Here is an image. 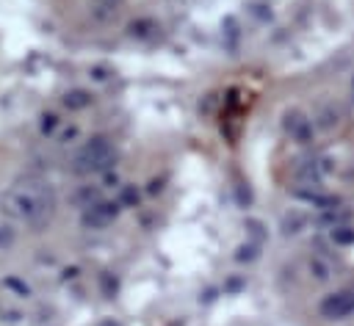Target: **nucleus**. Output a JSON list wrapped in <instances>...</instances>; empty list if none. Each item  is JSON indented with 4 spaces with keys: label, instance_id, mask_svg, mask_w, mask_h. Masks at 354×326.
<instances>
[{
    "label": "nucleus",
    "instance_id": "nucleus-18",
    "mask_svg": "<svg viewBox=\"0 0 354 326\" xmlns=\"http://www.w3.org/2000/svg\"><path fill=\"white\" fill-rule=\"evenodd\" d=\"M351 99H354V75H351Z\"/></svg>",
    "mask_w": 354,
    "mask_h": 326
},
{
    "label": "nucleus",
    "instance_id": "nucleus-1",
    "mask_svg": "<svg viewBox=\"0 0 354 326\" xmlns=\"http://www.w3.org/2000/svg\"><path fill=\"white\" fill-rule=\"evenodd\" d=\"M3 210L17 221L39 227V224L50 221V215L55 210V193L44 180L25 177L3 193Z\"/></svg>",
    "mask_w": 354,
    "mask_h": 326
},
{
    "label": "nucleus",
    "instance_id": "nucleus-10",
    "mask_svg": "<svg viewBox=\"0 0 354 326\" xmlns=\"http://www.w3.org/2000/svg\"><path fill=\"white\" fill-rule=\"evenodd\" d=\"M332 240H335V243H340V246H348V243H354V227H351V224L335 227V229H332Z\"/></svg>",
    "mask_w": 354,
    "mask_h": 326
},
{
    "label": "nucleus",
    "instance_id": "nucleus-14",
    "mask_svg": "<svg viewBox=\"0 0 354 326\" xmlns=\"http://www.w3.org/2000/svg\"><path fill=\"white\" fill-rule=\"evenodd\" d=\"M14 240V232L8 227H0V246H8Z\"/></svg>",
    "mask_w": 354,
    "mask_h": 326
},
{
    "label": "nucleus",
    "instance_id": "nucleus-7",
    "mask_svg": "<svg viewBox=\"0 0 354 326\" xmlns=\"http://www.w3.org/2000/svg\"><path fill=\"white\" fill-rule=\"evenodd\" d=\"M122 3L124 0H91V11L97 19H111V17H116Z\"/></svg>",
    "mask_w": 354,
    "mask_h": 326
},
{
    "label": "nucleus",
    "instance_id": "nucleus-17",
    "mask_svg": "<svg viewBox=\"0 0 354 326\" xmlns=\"http://www.w3.org/2000/svg\"><path fill=\"white\" fill-rule=\"evenodd\" d=\"M122 202H136V191H133V188H124V193H122Z\"/></svg>",
    "mask_w": 354,
    "mask_h": 326
},
{
    "label": "nucleus",
    "instance_id": "nucleus-3",
    "mask_svg": "<svg viewBox=\"0 0 354 326\" xmlns=\"http://www.w3.org/2000/svg\"><path fill=\"white\" fill-rule=\"evenodd\" d=\"M318 312L326 320H343V318H348L354 312V290H337V293L324 296V301L318 304Z\"/></svg>",
    "mask_w": 354,
    "mask_h": 326
},
{
    "label": "nucleus",
    "instance_id": "nucleus-8",
    "mask_svg": "<svg viewBox=\"0 0 354 326\" xmlns=\"http://www.w3.org/2000/svg\"><path fill=\"white\" fill-rule=\"evenodd\" d=\"M64 102H66V108H72V111H80V108L91 105V94H88V91H83V88H72V91H66Z\"/></svg>",
    "mask_w": 354,
    "mask_h": 326
},
{
    "label": "nucleus",
    "instance_id": "nucleus-4",
    "mask_svg": "<svg viewBox=\"0 0 354 326\" xmlns=\"http://www.w3.org/2000/svg\"><path fill=\"white\" fill-rule=\"evenodd\" d=\"M119 202H102V199H97L94 204H88L86 210H83V227H88V229H102V227H108L116 215H119Z\"/></svg>",
    "mask_w": 354,
    "mask_h": 326
},
{
    "label": "nucleus",
    "instance_id": "nucleus-9",
    "mask_svg": "<svg viewBox=\"0 0 354 326\" xmlns=\"http://www.w3.org/2000/svg\"><path fill=\"white\" fill-rule=\"evenodd\" d=\"M304 224H307V215H301V213H290V215L282 218V232H285V235H296V232H301Z\"/></svg>",
    "mask_w": 354,
    "mask_h": 326
},
{
    "label": "nucleus",
    "instance_id": "nucleus-15",
    "mask_svg": "<svg viewBox=\"0 0 354 326\" xmlns=\"http://www.w3.org/2000/svg\"><path fill=\"white\" fill-rule=\"evenodd\" d=\"M53 127H55V116L50 113V116H44V122H41V130H44V133H50Z\"/></svg>",
    "mask_w": 354,
    "mask_h": 326
},
{
    "label": "nucleus",
    "instance_id": "nucleus-13",
    "mask_svg": "<svg viewBox=\"0 0 354 326\" xmlns=\"http://www.w3.org/2000/svg\"><path fill=\"white\" fill-rule=\"evenodd\" d=\"M100 282H102V290H105V296L111 298V296L116 293V279H111V274H102V276H100Z\"/></svg>",
    "mask_w": 354,
    "mask_h": 326
},
{
    "label": "nucleus",
    "instance_id": "nucleus-11",
    "mask_svg": "<svg viewBox=\"0 0 354 326\" xmlns=\"http://www.w3.org/2000/svg\"><path fill=\"white\" fill-rule=\"evenodd\" d=\"M149 30H155V25H152V22H133V25H130V33H133V36H138V39L149 36Z\"/></svg>",
    "mask_w": 354,
    "mask_h": 326
},
{
    "label": "nucleus",
    "instance_id": "nucleus-12",
    "mask_svg": "<svg viewBox=\"0 0 354 326\" xmlns=\"http://www.w3.org/2000/svg\"><path fill=\"white\" fill-rule=\"evenodd\" d=\"M310 271H313V274H315V279H321V282L329 276V268H326L321 260H310Z\"/></svg>",
    "mask_w": 354,
    "mask_h": 326
},
{
    "label": "nucleus",
    "instance_id": "nucleus-2",
    "mask_svg": "<svg viewBox=\"0 0 354 326\" xmlns=\"http://www.w3.org/2000/svg\"><path fill=\"white\" fill-rule=\"evenodd\" d=\"M116 157H119L116 155V146L105 135H97V138L86 141L77 149V155L72 160V169L77 174H102V171H108L116 163Z\"/></svg>",
    "mask_w": 354,
    "mask_h": 326
},
{
    "label": "nucleus",
    "instance_id": "nucleus-5",
    "mask_svg": "<svg viewBox=\"0 0 354 326\" xmlns=\"http://www.w3.org/2000/svg\"><path fill=\"white\" fill-rule=\"evenodd\" d=\"M282 124H285V133L290 138H296L299 144H307L310 135H313V122L301 111H288L285 119H282Z\"/></svg>",
    "mask_w": 354,
    "mask_h": 326
},
{
    "label": "nucleus",
    "instance_id": "nucleus-16",
    "mask_svg": "<svg viewBox=\"0 0 354 326\" xmlns=\"http://www.w3.org/2000/svg\"><path fill=\"white\" fill-rule=\"evenodd\" d=\"M8 287H14V290H19L22 296L28 293V285H22V282H17V279H8Z\"/></svg>",
    "mask_w": 354,
    "mask_h": 326
},
{
    "label": "nucleus",
    "instance_id": "nucleus-6",
    "mask_svg": "<svg viewBox=\"0 0 354 326\" xmlns=\"http://www.w3.org/2000/svg\"><path fill=\"white\" fill-rule=\"evenodd\" d=\"M351 221V210L348 207H332V210H321V215H318V224L321 227H329V229H335V227H343V224H348Z\"/></svg>",
    "mask_w": 354,
    "mask_h": 326
}]
</instances>
